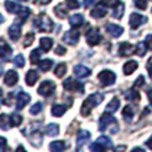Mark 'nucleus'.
Wrapping results in <instances>:
<instances>
[{"instance_id":"f257e3e1","label":"nucleus","mask_w":152,"mask_h":152,"mask_svg":"<svg viewBox=\"0 0 152 152\" xmlns=\"http://www.w3.org/2000/svg\"><path fill=\"white\" fill-rule=\"evenodd\" d=\"M103 99H104V95L100 94V92H95V94L89 95V96L83 102V104H81L80 113L83 116H88L89 113H91V111L103 102Z\"/></svg>"},{"instance_id":"f03ea898","label":"nucleus","mask_w":152,"mask_h":152,"mask_svg":"<svg viewBox=\"0 0 152 152\" xmlns=\"http://www.w3.org/2000/svg\"><path fill=\"white\" fill-rule=\"evenodd\" d=\"M108 127H111V134H116L119 131V126L115 121V118L112 116V113L105 111L99 119V131H105Z\"/></svg>"},{"instance_id":"7ed1b4c3","label":"nucleus","mask_w":152,"mask_h":152,"mask_svg":"<svg viewBox=\"0 0 152 152\" xmlns=\"http://www.w3.org/2000/svg\"><path fill=\"white\" fill-rule=\"evenodd\" d=\"M34 26L42 32H51L53 28V23L47 15H39L34 19Z\"/></svg>"},{"instance_id":"20e7f679","label":"nucleus","mask_w":152,"mask_h":152,"mask_svg":"<svg viewBox=\"0 0 152 152\" xmlns=\"http://www.w3.org/2000/svg\"><path fill=\"white\" fill-rule=\"evenodd\" d=\"M63 87L66 91H69V92H79V94H81L84 91V86L74 77H67L63 81Z\"/></svg>"},{"instance_id":"39448f33","label":"nucleus","mask_w":152,"mask_h":152,"mask_svg":"<svg viewBox=\"0 0 152 152\" xmlns=\"http://www.w3.org/2000/svg\"><path fill=\"white\" fill-rule=\"evenodd\" d=\"M97 79H99V81L102 83V86L108 87V86H112L116 81V75H115V72L110 71V69H103V71L97 75Z\"/></svg>"},{"instance_id":"423d86ee","label":"nucleus","mask_w":152,"mask_h":152,"mask_svg":"<svg viewBox=\"0 0 152 152\" xmlns=\"http://www.w3.org/2000/svg\"><path fill=\"white\" fill-rule=\"evenodd\" d=\"M55 83L51 80H44L42 84L39 86V88H37V94L42 95V96H51V95H53V92H55Z\"/></svg>"},{"instance_id":"0eeeda50","label":"nucleus","mask_w":152,"mask_h":152,"mask_svg":"<svg viewBox=\"0 0 152 152\" xmlns=\"http://www.w3.org/2000/svg\"><path fill=\"white\" fill-rule=\"evenodd\" d=\"M86 39L88 45H97L100 42H102V35H100V31L97 28H89L86 34Z\"/></svg>"},{"instance_id":"6e6552de","label":"nucleus","mask_w":152,"mask_h":152,"mask_svg":"<svg viewBox=\"0 0 152 152\" xmlns=\"http://www.w3.org/2000/svg\"><path fill=\"white\" fill-rule=\"evenodd\" d=\"M148 19L145 18L144 15H142V13H136V12H132L131 16H129V26H131L132 29H136L139 28L142 24L147 23Z\"/></svg>"},{"instance_id":"1a4fd4ad","label":"nucleus","mask_w":152,"mask_h":152,"mask_svg":"<svg viewBox=\"0 0 152 152\" xmlns=\"http://www.w3.org/2000/svg\"><path fill=\"white\" fill-rule=\"evenodd\" d=\"M79 39H80V35H79V32L75 31V29L67 31L66 34L63 35V37H61V40H63L66 44H68V45H75V44H77Z\"/></svg>"},{"instance_id":"9d476101","label":"nucleus","mask_w":152,"mask_h":152,"mask_svg":"<svg viewBox=\"0 0 152 152\" xmlns=\"http://www.w3.org/2000/svg\"><path fill=\"white\" fill-rule=\"evenodd\" d=\"M105 31H107V34L111 35L112 37H119V36H121V34L124 32V29H123V27L118 26V24L107 23L105 24Z\"/></svg>"},{"instance_id":"9b49d317","label":"nucleus","mask_w":152,"mask_h":152,"mask_svg":"<svg viewBox=\"0 0 152 152\" xmlns=\"http://www.w3.org/2000/svg\"><path fill=\"white\" fill-rule=\"evenodd\" d=\"M134 52H136L135 45L129 44V43H127V42L120 43V45H119V55L120 56H129Z\"/></svg>"},{"instance_id":"f8f14e48","label":"nucleus","mask_w":152,"mask_h":152,"mask_svg":"<svg viewBox=\"0 0 152 152\" xmlns=\"http://www.w3.org/2000/svg\"><path fill=\"white\" fill-rule=\"evenodd\" d=\"M8 34H10L11 40H13V42L19 40V37H20V34H21V24L18 23V21H15V23H13L12 26L10 27V29H8Z\"/></svg>"},{"instance_id":"ddd939ff","label":"nucleus","mask_w":152,"mask_h":152,"mask_svg":"<svg viewBox=\"0 0 152 152\" xmlns=\"http://www.w3.org/2000/svg\"><path fill=\"white\" fill-rule=\"evenodd\" d=\"M105 13H107V8H105V5L103 4V3L97 4L96 7H95L94 10L91 11V16L94 19H102V18H104Z\"/></svg>"},{"instance_id":"4468645a","label":"nucleus","mask_w":152,"mask_h":152,"mask_svg":"<svg viewBox=\"0 0 152 152\" xmlns=\"http://www.w3.org/2000/svg\"><path fill=\"white\" fill-rule=\"evenodd\" d=\"M19 81V75H18V72L16 71H8L7 74H5L4 76V83L7 84V86H10V87H12V86H15L16 83Z\"/></svg>"},{"instance_id":"2eb2a0df","label":"nucleus","mask_w":152,"mask_h":152,"mask_svg":"<svg viewBox=\"0 0 152 152\" xmlns=\"http://www.w3.org/2000/svg\"><path fill=\"white\" fill-rule=\"evenodd\" d=\"M91 139V134L86 129H80L77 132V137H76V142H77V148H80L83 144H86L88 140Z\"/></svg>"},{"instance_id":"dca6fc26","label":"nucleus","mask_w":152,"mask_h":152,"mask_svg":"<svg viewBox=\"0 0 152 152\" xmlns=\"http://www.w3.org/2000/svg\"><path fill=\"white\" fill-rule=\"evenodd\" d=\"M29 99H31V96H29L28 94H26V92H20V94L18 95V97H16V108H18V110L24 108L27 103L29 102Z\"/></svg>"},{"instance_id":"f3484780","label":"nucleus","mask_w":152,"mask_h":152,"mask_svg":"<svg viewBox=\"0 0 152 152\" xmlns=\"http://www.w3.org/2000/svg\"><path fill=\"white\" fill-rule=\"evenodd\" d=\"M74 74H75L76 77H87V76L91 75V69H89L88 67H86V66L79 64V66L74 67Z\"/></svg>"},{"instance_id":"a211bd4d","label":"nucleus","mask_w":152,"mask_h":152,"mask_svg":"<svg viewBox=\"0 0 152 152\" xmlns=\"http://www.w3.org/2000/svg\"><path fill=\"white\" fill-rule=\"evenodd\" d=\"M4 7L10 13H19L23 11L21 5H19L18 3H15V1H10V0H5L4 1Z\"/></svg>"},{"instance_id":"6ab92c4d","label":"nucleus","mask_w":152,"mask_h":152,"mask_svg":"<svg viewBox=\"0 0 152 152\" xmlns=\"http://www.w3.org/2000/svg\"><path fill=\"white\" fill-rule=\"evenodd\" d=\"M11 55H12V48L5 43V40H1V60L8 61L11 59Z\"/></svg>"},{"instance_id":"aec40b11","label":"nucleus","mask_w":152,"mask_h":152,"mask_svg":"<svg viewBox=\"0 0 152 152\" xmlns=\"http://www.w3.org/2000/svg\"><path fill=\"white\" fill-rule=\"evenodd\" d=\"M37 80H39V74H37V71L29 69L26 75V83L28 84V86H35V83H36Z\"/></svg>"},{"instance_id":"412c9836","label":"nucleus","mask_w":152,"mask_h":152,"mask_svg":"<svg viewBox=\"0 0 152 152\" xmlns=\"http://www.w3.org/2000/svg\"><path fill=\"white\" fill-rule=\"evenodd\" d=\"M68 148V144L64 143L63 140H56V142H52L50 144V150L53 151V152H60V151H64Z\"/></svg>"},{"instance_id":"4be33fe9","label":"nucleus","mask_w":152,"mask_h":152,"mask_svg":"<svg viewBox=\"0 0 152 152\" xmlns=\"http://www.w3.org/2000/svg\"><path fill=\"white\" fill-rule=\"evenodd\" d=\"M69 24H71V27H80L84 24V18L83 15H80V13H74V15L69 18Z\"/></svg>"},{"instance_id":"5701e85b","label":"nucleus","mask_w":152,"mask_h":152,"mask_svg":"<svg viewBox=\"0 0 152 152\" xmlns=\"http://www.w3.org/2000/svg\"><path fill=\"white\" fill-rule=\"evenodd\" d=\"M137 69V61H135V60H129V61H127L126 64H124V67H123V72L126 75H131V74H134L135 71Z\"/></svg>"},{"instance_id":"b1692460","label":"nucleus","mask_w":152,"mask_h":152,"mask_svg":"<svg viewBox=\"0 0 152 152\" xmlns=\"http://www.w3.org/2000/svg\"><path fill=\"white\" fill-rule=\"evenodd\" d=\"M29 139H31V144L32 145H35V147H39V145L42 144V142H43V135H42V132L37 129V131L32 132V135L29 136Z\"/></svg>"},{"instance_id":"393cba45","label":"nucleus","mask_w":152,"mask_h":152,"mask_svg":"<svg viewBox=\"0 0 152 152\" xmlns=\"http://www.w3.org/2000/svg\"><path fill=\"white\" fill-rule=\"evenodd\" d=\"M124 96H126L127 100H131V102H137V100H140V94L136 91L135 87L128 89L127 92H124Z\"/></svg>"},{"instance_id":"a878e982","label":"nucleus","mask_w":152,"mask_h":152,"mask_svg":"<svg viewBox=\"0 0 152 152\" xmlns=\"http://www.w3.org/2000/svg\"><path fill=\"white\" fill-rule=\"evenodd\" d=\"M45 135H48V136H51V137L58 136L59 135V124H56V123L48 124V126L45 127Z\"/></svg>"},{"instance_id":"bb28decb","label":"nucleus","mask_w":152,"mask_h":152,"mask_svg":"<svg viewBox=\"0 0 152 152\" xmlns=\"http://www.w3.org/2000/svg\"><path fill=\"white\" fill-rule=\"evenodd\" d=\"M66 111H67V107H66V105L55 104V105H52L51 113H52L53 116H56V118H60V116H63L64 113H66Z\"/></svg>"},{"instance_id":"cd10ccee","label":"nucleus","mask_w":152,"mask_h":152,"mask_svg":"<svg viewBox=\"0 0 152 152\" xmlns=\"http://www.w3.org/2000/svg\"><path fill=\"white\" fill-rule=\"evenodd\" d=\"M119 107H120V100H119L118 97H113V99L108 103L107 107H105V111H107V112L113 113V112H116V111H118Z\"/></svg>"},{"instance_id":"c85d7f7f","label":"nucleus","mask_w":152,"mask_h":152,"mask_svg":"<svg viewBox=\"0 0 152 152\" xmlns=\"http://www.w3.org/2000/svg\"><path fill=\"white\" fill-rule=\"evenodd\" d=\"M53 45V40L51 39V37H42L40 39V47H42L43 51H45V52H48V51L52 48Z\"/></svg>"},{"instance_id":"c756f323","label":"nucleus","mask_w":152,"mask_h":152,"mask_svg":"<svg viewBox=\"0 0 152 152\" xmlns=\"http://www.w3.org/2000/svg\"><path fill=\"white\" fill-rule=\"evenodd\" d=\"M123 15H124V4L120 1V3H118V4L113 7L112 16L115 19H121V18H123Z\"/></svg>"},{"instance_id":"7c9ffc66","label":"nucleus","mask_w":152,"mask_h":152,"mask_svg":"<svg viewBox=\"0 0 152 152\" xmlns=\"http://www.w3.org/2000/svg\"><path fill=\"white\" fill-rule=\"evenodd\" d=\"M53 12L56 13V16L60 19H64L67 16V8L64 7V4H58L53 8Z\"/></svg>"},{"instance_id":"2f4dec72","label":"nucleus","mask_w":152,"mask_h":152,"mask_svg":"<svg viewBox=\"0 0 152 152\" xmlns=\"http://www.w3.org/2000/svg\"><path fill=\"white\" fill-rule=\"evenodd\" d=\"M39 66H40V71L48 72L51 69V67H53V61L51 60V59H44L43 61L39 63Z\"/></svg>"},{"instance_id":"473e14b6","label":"nucleus","mask_w":152,"mask_h":152,"mask_svg":"<svg viewBox=\"0 0 152 152\" xmlns=\"http://www.w3.org/2000/svg\"><path fill=\"white\" fill-rule=\"evenodd\" d=\"M134 115H135V112H134V108H132V107H129V105H127V107H124V110H123V118L126 119L127 121H131L132 119H134Z\"/></svg>"},{"instance_id":"72a5a7b5","label":"nucleus","mask_w":152,"mask_h":152,"mask_svg":"<svg viewBox=\"0 0 152 152\" xmlns=\"http://www.w3.org/2000/svg\"><path fill=\"white\" fill-rule=\"evenodd\" d=\"M40 58H42V50H34L31 52V58H29V60H31L32 64H39Z\"/></svg>"},{"instance_id":"f704fd0d","label":"nucleus","mask_w":152,"mask_h":152,"mask_svg":"<svg viewBox=\"0 0 152 152\" xmlns=\"http://www.w3.org/2000/svg\"><path fill=\"white\" fill-rule=\"evenodd\" d=\"M10 120H11V127H18L21 124L23 118H21L19 113H12V115L10 116Z\"/></svg>"},{"instance_id":"c9c22d12","label":"nucleus","mask_w":152,"mask_h":152,"mask_svg":"<svg viewBox=\"0 0 152 152\" xmlns=\"http://www.w3.org/2000/svg\"><path fill=\"white\" fill-rule=\"evenodd\" d=\"M67 72V66L66 63H59L58 67L55 68V75L58 76V77H61V76H64Z\"/></svg>"},{"instance_id":"e433bc0d","label":"nucleus","mask_w":152,"mask_h":152,"mask_svg":"<svg viewBox=\"0 0 152 152\" xmlns=\"http://www.w3.org/2000/svg\"><path fill=\"white\" fill-rule=\"evenodd\" d=\"M96 142L100 143V144H102L104 148H111V147H112V142H111V139L108 136H100V137H97Z\"/></svg>"},{"instance_id":"4c0bfd02","label":"nucleus","mask_w":152,"mask_h":152,"mask_svg":"<svg viewBox=\"0 0 152 152\" xmlns=\"http://www.w3.org/2000/svg\"><path fill=\"white\" fill-rule=\"evenodd\" d=\"M8 119H10V116L5 115V113H3V115L0 116V123H1V129L3 131H5L8 127H11V120H8Z\"/></svg>"},{"instance_id":"58836bf2","label":"nucleus","mask_w":152,"mask_h":152,"mask_svg":"<svg viewBox=\"0 0 152 152\" xmlns=\"http://www.w3.org/2000/svg\"><path fill=\"white\" fill-rule=\"evenodd\" d=\"M42 110H43V103L37 102V103H35V104L31 107L29 113H31V115H39V113L42 112Z\"/></svg>"},{"instance_id":"ea45409f","label":"nucleus","mask_w":152,"mask_h":152,"mask_svg":"<svg viewBox=\"0 0 152 152\" xmlns=\"http://www.w3.org/2000/svg\"><path fill=\"white\" fill-rule=\"evenodd\" d=\"M34 40H35V35L32 34V32H28V34L26 35V39H24V42H23V45L24 47H29V45L34 43Z\"/></svg>"},{"instance_id":"a19ab883","label":"nucleus","mask_w":152,"mask_h":152,"mask_svg":"<svg viewBox=\"0 0 152 152\" xmlns=\"http://www.w3.org/2000/svg\"><path fill=\"white\" fill-rule=\"evenodd\" d=\"M13 64H15L16 67H19V68L24 67V64H26L24 56H23V55H18V56H15V59H13Z\"/></svg>"},{"instance_id":"79ce46f5","label":"nucleus","mask_w":152,"mask_h":152,"mask_svg":"<svg viewBox=\"0 0 152 152\" xmlns=\"http://www.w3.org/2000/svg\"><path fill=\"white\" fill-rule=\"evenodd\" d=\"M147 50L148 48H147V45H145V43H139L136 47V52L139 53V56H144V53Z\"/></svg>"},{"instance_id":"37998d69","label":"nucleus","mask_w":152,"mask_h":152,"mask_svg":"<svg viewBox=\"0 0 152 152\" xmlns=\"http://www.w3.org/2000/svg\"><path fill=\"white\" fill-rule=\"evenodd\" d=\"M66 3H67V7L71 8V10H77L80 7L79 0H66Z\"/></svg>"},{"instance_id":"c03bdc74","label":"nucleus","mask_w":152,"mask_h":152,"mask_svg":"<svg viewBox=\"0 0 152 152\" xmlns=\"http://www.w3.org/2000/svg\"><path fill=\"white\" fill-rule=\"evenodd\" d=\"M20 13H21V15H20L21 23H24V21L29 18V15H31V10H29V8H23V11H21Z\"/></svg>"},{"instance_id":"a18cd8bd","label":"nucleus","mask_w":152,"mask_h":152,"mask_svg":"<svg viewBox=\"0 0 152 152\" xmlns=\"http://www.w3.org/2000/svg\"><path fill=\"white\" fill-rule=\"evenodd\" d=\"M134 3H135V7H137L139 10H145L148 0H134Z\"/></svg>"},{"instance_id":"49530a36","label":"nucleus","mask_w":152,"mask_h":152,"mask_svg":"<svg viewBox=\"0 0 152 152\" xmlns=\"http://www.w3.org/2000/svg\"><path fill=\"white\" fill-rule=\"evenodd\" d=\"M102 3L105 7H115L118 3H120V0H103Z\"/></svg>"},{"instance_id":"de8ad7c7","label":"nucleus","mask_w":152,"mask_h":152,"mask_svg":"<svg viewBox=\"0 0 152 152\" xmlns=\"http://www.w3.org/2000/svg\"><path fill=\"white\" fill-rule=\"evenodd\" d=\"M89 148H91V151H96V152L105 150V148L103 147V145L100 144V143H97V142H96V143H94V144H91V147H89Z\"/></svg>"},{"instance_id":"09e8293b","label":"nucleus","mask_w":152,"mask_h":152,"mask_svg":"<svg viewBox=\"0 0 152 152\" xmlns=\"http://www.w3.org/2000/svg\"><path fill=\"white\" fill-rule=\"evenodd\" d=\"M142 86H144V76H139V77L135 80V83H134V87L135 88H137V87H142Z\"/></svg>"},{"instance_id":"8fccbe9b","label":"nucleus","mask_w":152,"mask_h":152,"mask_svg":"<svg viewBox=\"0 0 152 152\" xmlns=\"http://www.w3.org/2000/svg\"><path fill=\"white\" fill-rule=\"evenodd\" d=\"M144 43H145V45H147V48H148V50L152 51V34H150L147 37H145Z\"/></svg>"},{"instance_id":"3c124183","label":"nucleus","mask_w":152,"mask_h":152,"mask_svg":"<svg viewBox=\"0 0 152 152\" xmlns=\"http://www.w3.org/2000/svg\"><path fill=\"white\" fill-rule=\"evenodd\" d=\"M0 152H4L5 151V145H7V142H5L4 137H0Z\"/></svg>"},{"instance_id":"603ef678","label":"nucleus","mask_w":152,"mask_h":152,"mask_svg":"<svg viewBox=\"0 0 152 152\" xmlns=\"http://www.w3.org/2000/svg\"><path fill=\"white\" fill-rule=\"evenodd\" d=\"M55 52L58 53V55H64V53H66V48H64L63 45H59V47L55 50Z\"/></svg>"},{"instance_id":"864d4df0","label":"nucleus","mask_w":152,"mask_h":152,"mask_svg":"<svg viewBox=\"0 0 152 152\" xmlns=\"http://www.w3.org/2000/svg\"><path fill=\"white\" fill-rule=\"evenodd\" d=\"M147 69H148V74H150V77L152 79V58L150 59V61L147 63Z\"/></svg>"},{"instance_id":"5fc2aeb1","label":"nucleus","mask_w":152,"mask_h":152,"mask_svg":"<svg viewBox=\"0 0 152 152\" xmlns=\"http://www.w3.org/2000/svg\"><path fill=\"white\" fill-rule=\"evenodd\" d=\"M94 3H96V0H84V7L88 8V7H91Z\"/></svg>"},{"instance_id":"6e6d98bb","label":"nucleus","mask_w":152,"mask_h":152,"mask_svg":"<svg viewBox=\"0 0 152 152\" xmlns=\"http://www.w3.org/2000/svg\"><path fill=\"white\" fill-rule=\"evenodd\" d=\"M37 4H43V5H47L51 3V0H36Z\"/></svg>"},{"instance_id":"4d7b16f0","label":"nucleus","mask_w":152,"mask_h":152,"mask_svg":"<svg viewBox=\"0 0 152 152\" xmlns=\"http://www.w3.org/2000/svg\"><path fill=\"white\" fill-rule=\"evenodd\" d=\"M148 100H150V103L152 104V87L148 89Z\"/></svg>"},{"instance_id":"13d9d810","label":"nucleus","mask_w":152,"mask_h":152,"mask_svg":"<svg viewBox=\"0 0 152 152\" xmlns=\"http://www.w3.org/2000/svg\"><path fill=\"white\" fill-rule=\"evenodd\" d=\"M147 145H148V147H150L151 150H152V136L150 137V140H148V142H147Z\"/></svg>"},{"instance_id":"bf43d9fd","label":"nucleus","mask_w":152,"mask_h":152,"mask_svg":"<svg viewBox=\"0 0 152 152\" xmlns=\"http://www.w3.org/2000/svg\"><path fill=\"white\" fill-rule=\"evenodd\" d=\"M21 1H27V0H21Z\"/></svg>"}]
</instances>
